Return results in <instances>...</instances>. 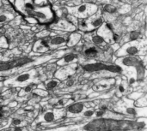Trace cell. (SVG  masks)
Masks as SVG:
<instances>
[{
  "instance_id": "cell-1",
  "label": "cell",
  "mask_w": 147,
  "mask_h": 131,
  "mask_svg": "<svg viewBox=\"0 0 147 131\" xmlns=\"http://www.w3.org/2000/svg\"><path fill=\"white\" fill-rule=\"evenodd\" d=\"M97 9V7L95 4L90 3H83L74 8H71L70 10L72 15H75L78 18H86L90 15H94Z\"/></svg>"
},
{
  "instance_id": "cell-2",
  "label": "cell",
  "mask_w": 147,
  "mask_h": 131,
  "mask_svg": "<svg viewBox=\"0 0 147 131\" xmlns=\"http://www.w3.org/2000/svg\"><path fill=\"white\" fill-rule=\"evenodd\" d=\"M142 51V45L138 41H129L124 45L117 52V56L125 57V56H135Z\"/></svg>"
},
{
  "instance_id": "cell-3",
  "label": "cell",
  "mask_w": 147,
  "mask_h": 131,
  "mask_svg": "<svg viewBox=\"0 0 147 131\" xmlns=\"http://www.w3.org/2000/svg\"><path fill=\"white\" fill-rule=\"evenodd\" d=\"M28 14L35 19H38L40 21H46L53 19V13L51 9L47 7L45 8H38L36 9H31V10H27Z\"/></svg>"
},
{
  "instance_id": "cell-4",
  "label": "cell",
  "mask_w": 147,
  "mask_h": 131,
  "mask_svg": "<svg viewBox=\"0 0 147 131\" xmlns=\"http://www.w3.org/2000/svg\"><path fill=\"white\" fill-rule=\"evenodd\" d=\"M36 74L35 70H31L29 72H24L20 75H18L16 78L13 79V81H9V84L13 86H22L26 85L30 82V80H32L34 77V75Z\"/></svg>"
},
{
  "instance_id": "cell-5",
  "label": "cell",
  "mask_w": 147,
  "mask_h": 131,
  "mask_svg": "<svg viewBox=\"0 0 147 131\" xmlns=\"http://www.w3.org/2000/svg\"><path fill=\"white\" fill-rule=\"evenodd\" d=\"M65 113V110H52L47 111L45 113H43L36 122H44V123H49V122H54L56 119L60 118Z\"/></svg>"
},
{
  "instance_id": "cell-6",
  "label": "cell",
  "mask_w": 147,
  "mask_h": 131,
  "mask_svg": "<svg viewBox=\"0 0 147 131\" xmlns=\"http://www.w3.org/2000/svg\"><path fill=\"white\" fill-rule=\"evenodd\" d=\"M33 61H34L33 59L23 58V59H17L16 61L7 62V63H0V72L8 71L14 68H18V67H22L23 65H27L29 63H32Z\"/></svg>"
},
{
  "instance_id": "cell-7",
  "label": "cell",
  "mask_w": 147,
  "mask_h": 131,
  "mask_svg": "<svg viewBox=\"0 0 147 131\" xmlns=\"http://www.w3.org/2000/svg\"><path fill=\"white\" fill-rule=\"evenodd\" d=\"M117 63L126 67H136L139 63H140V61L135 56H125L124 57L119 59Z\"/></svg>"
},
{
  "instance_id": "cell-8",
  "label": "cell",
  "mask_w": 147,
  "mask_h": 131,
  "mask_svg": "<svg viewBox=\"0 0 147 131\" xmlns=\"http://www.w3.org/2000/svg\"><path fill=\"white\" fill-rule=\"evenodd\" d=\"M73 66L74 65H72V66L68 65V66H65V68L60 69L59 71H57L56 77L60 79V80H63V79H65V78L71 76L75 72V69Z\"/></svg>"
},
{
  "instance_id": "cell-9",
  "label": "cell",
  "mask_w": 147,
  "mask_h": 131,
  "mask_svg": "<svg viewBox=\"0 0 147 131\" xmlns=\"http://www.w3.org/2000/svg\"><path fill=\"white\" fill-rule=\"evenodd\" d=\"M67 42V38L65 36H55L53 38H52L49 41H48V45L49 47L54 48V47H59L61 46L62 45L65 44Z\"/></svg>"
},
{
  "instance_id": "cell-10",
  "label": "cell",
  "mask_w": 147,
  "mask_h": 131,
  "mask_svg": "<svg viewBox=\"0 0 147 131\" xmlns=\"http://www.w3.org/2000/svg\"><path fill=\"white\" fill-rule=\"evenodd\" d=\"M84 108V105L82 103H76L68 107V114L71 115H78L82 112Z\"/></svg>"
},
{
  "instance_id": "cell-11",
  "label": "cell",
  "mask_w": 147,
  "mask_h": 131,
  "mask_svg": "<svg viewBox=\"0 0 147 131\" xmlns=\"http://www.w3.org/2000/svg\"><path fill=\"white\" fill-rule=\"evenodd\" d=\"M77 58H78V55L76 53H68L65 56H64L63 58L57 63V64L65 65V64H67V63H71L74 62Z\"/></svg>"
},
{
  "instance_id": "cell-12",
  "label": "cell",
  "mask_w": 147,
  "mask_h": 131,
  "mask_svg": "<svg viewBox=\"0 0 147 131\" xmlns=\"http://www.w3.org/2000/svg\"><path fill=\"white\" fill-rule=\"evenodd\" d=\"M81 39V35L77 33H71V35L69 37V39H67V45L69 46H72L75 45Z\"/></svg>"
},
{
  "instance_id": "cell-13",
  "label": "cell",
  "mask_w": 147,
  "mask_h": 131,
  "mask_svg": "<svg viewBox=\"0 0 147 131\" xmlns=\"http://www.w3.org/2000/svg\"><path fill=\"white\" fill-rule=\"evenodd\" d=\"M91 41L95 44V45H102L103 44L106 43V39L103 36H102L101 34L97 33V34H95L91 37Z\"/></svg>"
},
{
  "instance_id": "cell-14",
  "label": "cell",
  "mask_w": 147,
  "mask_h": 131,
  "mask_svg": "<svg viewBox=\"0 0 147 131\" xmlns=\"http://www.w3.org/2000/svg\"><path fill=\"white\" fill-rule=\"evenodd\" d=\"M84 55L87 57H96L97 54H98V51L96 50V47H89L87 48L84 51Z\"/></svg>"
},
{
  "instance_id": "cell-15",
  "label": "cell",
  "mask_w": 147,
  "mask_h": 131,
  "mask_svg": "<svg viewBox=\"0 0 147 131\" xmlns=\"http://www.w3.org/2000/svg\"><path fill=\"white\" fill-rule=\"evenodd\" d=\"M141 36V33L140 31H132L128 34V40L129 41H135L140 39Z\"/></svg>"
},
{
  "instance_id": "cell-16",
  "label": "cell",
  "mask_w": 147,
  "mask_h": 131,
  "mask_svg": "<svg viewBox=\"0 0 147 131\" xmlns=\"http://www.w3.org/2000/svg\"><path fill=\"white\" fill-rule=\"evenodd\" d=\"M58 85H59V82L57 80H50L46 83V88L48 90H53L58 87Z\"/></svg>"
},
{
  "instance_id": "cell-17",
  "label": "cell",
  "mask_w": 147,
  "mask_h": 131,
  "mask_svg": "<svg viewBox=\"0 0 147 131\" xmlns=\"http://www.w3.org/2000/svg\"><path fill=\"white\" fill-rule=\"evenodd\" d=\"M103 10L106 12V13H109V14H115L117 12V8L112 4H106L104 6V9Z\"/></svg>"
},
{
  "instance_id": "cell-18",
  "label": "cell",
  "mask_w": 147,
  "mask_h": 131,
  "mask_svg": "<svg viewBox=\"0 0 147 131\" xmlns=\"http://www.w3.org/2000/svg\"><path fill=\"white\" fill-rule=\"evenodd\" d=\"M34 88V84H32V83H31V84H28L27 86H25L24 89H22V91H21L20 95L28 94L29 92H31V91H32V89H33Z\"/></svg>"
},
{
  "instance_id": "cell-19",
  "label": "cell",
  "mask_w": 147,
  "mask_h": 131,
  "mask_svg": "<svg viewBox=\"0 0 147 131\" xmlns=\"http://www.w3.org/2000/svg\"><path fill=\"white\" fill-rule=\"evenodd\" d=\"M95 112L94 110H87L84 112V117H86V118H90L94 115Z\"/></svg>"
},
{
  "instance_id": "cell-20",
  "label": "cell",
  "mask_w": 147,
  "mask_h": 131,
  "mask_svg": "<svg viewBox=\"0 0 147 131\" xmlns=\"http://www.w3.org/2000/svg\"><path fill=\"white\" fill-rule=\"evenodd\" d=\"M126 89H127V88H126V86L124 85V82H122V83L119 86V92H120L121 94H124L125 91H126Z\"/></svg>"
},
{
  "instance_id": "cell-21",
  "label": "cell",
  "mask_w": 147,
  "mask_h": 131,
  "mask_svg": "<svg viewBox=\"0 0 147 131\" xmlns=\"http://www.w3.org/2000/svg\"><path fill=\"white\" fill-rule=\"evenodd\" d=\"M74 83H75V80H73V79H69V80L66 81L65 85H66V87H72V86L74 85Z\"/></svg>"
},
{
  "instance_id": "cell-22",
  "label": "cell",
  "mask_w": 147,
  "mask_h": 131,
  "mask_svg": "<svg viewBox=\"0 0 147 131\" xmlns=\"http://www.w3.org/2000/svg\"><path fill=\"white\" fill-rule=\"evenodd\" d=\"M8 19H9L8 15H0V23L5 22Z\"/></svg>"
},
{
  "instance_id": "cell-23",
  "label": "cell",
  "mask_w": 147,
  "mask_h": 131,
  "mask_svg": "<svg viewBox=\"0 0 147 131\" xmlns=\"http://www.w3.org/2000/svg\"><path fill=\"white\" fill-rule=\"evenodd\" d=\"M35 3L38 5H44L47 3V0H35Z\"/></svg>"
},
{
  "instance_id": "cell-24",
  "label": "cell",
  "mask_w": 147,
  "mask_h": 131,
  "mask_svg": "<svg viewBox=\"0 0 147 131\" xmlns=\"http://www.w3.org/2000/svg\"><path fill=\"white\" fill-rule=\"evenodd\" d=\"M127 1H130V2H134V1H137V0H127Z\"/></svg>"
},
{
  "instance_id": "cell-25",
  "label": "cell",
  "mask_w": 147,
  "mask_h": 131,
  "mask_svg": "<svg viewBox=\"0 0 147 131\" xmlns=\"http://www.w3.org/2000/svg\"><path fill=\"white\" fill-rule=\"evenodd\" d=\"M0 112H1V108H0Z\"/></svg>"
}]
</instances>
